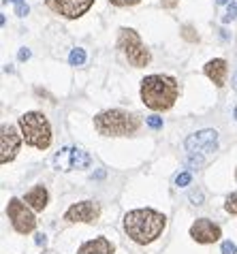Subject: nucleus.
Here are the masks:
<instances>
[{
    "instance_id": "f257e3e1",
    "label": "nucleus",
    "mask_w": 237,
    "mask_h": 254,
    "mask_svg": "<svg viewBox=\"0 0 237 254\" xmlns=\"http://www.w3.org/2000/svg\"><path fill=\"white\" fill-rule=\"evenodd\" d=\"M167 227V218L156 209H132L124 216V231L135 244H150Z\"/></svg>"
},
{
    "instance_id": "7ed1b4c3",
    "label": "nucleus",
    "mask_w": 237,
    "mask_h": 254,
    "mask_svg": "<svg viewBox=\"0 0 237 254\" xmlns=\"http://www.w3.org/2000/svg\"><path fill=\"white\" fill-rule=\"evenodd\" d=\"M139 118L122 109H109L94 118V128L103 137H128L139 128Z\"/></svg>"
},
{
    "instance_id": "4be33fe9",
    "label": "nucleus",
    "mask_w": 237,
    "mask_h": 254,
    "mask_svg": "<svg viewBox=\"0 0 237 254\" xmlns=\"http://www.w3.org/2000/svg\"><path fill=\"white\" fill-rule=\"evenodd\" d=\"M145 122H148V126H150V128H154V130L163 128V118H158V116H150Z\"/></svg>"
},
{
    "instance_id": "a878e982",
    "label": "nucleus",
    "mask_w": 237,
    "mask_h": 254,
    "mask_svg": "<svg viewBox=\"0 0 237 254\" xmlns=\"http://www.w3.org/2000/svg\"><path fill=\"white\" fill-rule=\"evenodd\" d=\"M109 2L116 6H132V4H139L141 0H109Z\"/></svg>"
},
{
    "instance_id": "cd10ccee",
    "label": "nucleus",
    "mask_w": 237,
    "mask_h": 254,
    "mask_svg": "<svg viewBox=\"0 0 237 254\" xmlns=\"http://www.w3.org/2000/svg\"><path fill=\"white\" fill-rule=\"evenodd\" d=\"M17 58L22 60V62H26L28 58H30V49H26V47H22L19 49V54H17Z\"/></svg>"
},
{
    "instance_id": "6ab92c4d",
    "label": "nucleus",
    "mask_w": 237,
    "mask_h": 254,
    "mask_svg": "<svg viewBox=\"0 0 237 254\" xmlns=\"http://www.w3.org/2000/svg\"><path fill=\"white\" fill-rule=\"evenodd\" d=\"M182 37H184L186 41H190V43H197V41H199V34L194 32L192 26H184V28H182Z\"/></svg>"
},
{
    "instance_id": "473e14b6",
    "label": "nucleus",
    "mask_w": 237,
    "mask_h": 254,
    "mask_svg": "<svg viewBox=\"0 0 237 254\" xmlns=\"http://www.w3.org/2000/svg\"><path fill=\"white\" fill-rule=\"evenodd\" d=\"M4 2H6V0H4ZM11 2H15V4H19V2H24V0H11Z\"/></svg>"
},
{
    "instance_id": "a211bd4d",
    "label": "nucleus",
    "mask_w": 237,
    "mask_h": 254,
    "mask_svg": "<svg viewBox=\"0 0 237 254\" xmlns=\"http://www.w3.org/2000/svg\"><path fill=\"white\" fill-rule=\"evenodd\" d=\"M225 209L229 211V214H235V216H237V192H233V194H229V196H227Z\"/></svg>"
},
{
    "instance_id": "393cba45",
    "label": "nucleus",
    "mask_w": 237,
    "mask_h": 254,
    "mask_svg": "<svg viewBox=\"0 0 237 254\" xmlns=\"http://www.w3.org/2000/svg\"><path fill=\"white\" fill-rule=\"evenodd\" d=\"M190 201L194 203V205H203V192H201V190H194V192H190Z\"/></svg>"
},
{
    "instance_id": "2eb2a0df",
    "label": "nucleus",
    "mask_w": 237,
    "mask_h": 254,
    "mask_svg": "<svg viewBox=\"0 0 237 254\" xmlns=\"http://www.w3.org/2000/svg\"><path fill=\"white\" fill-rule=\"evenodd\" d=\"M47 199H50V194H47L45 186H34L32 190H28L26 192V203L34 211H43L45 205H47Z\"/></svg>"
},
{
    "instance_id": "20e7f679",
    "label": "nucleus",
    "mask_w": 237,
    "mask_h": 254,
    "mask_svg": "<svg viewBox=\"0 0 237 254\" xmlns=\"http://www.w3.org/2000/svg\"><path fill=\"white\" fill-rule=\"evenodd\" d=\"M19 130L26 141V145L37 147V150H47L52 145V126L50 120L39 111H28L19 118Z\"/></svg>"
},
{
    "instance_id": "b1692460",
    "label": "nucleus",
    "mask_w": 237,
    "mask_h": 254,
    "mask_svg": "<svg viewBox=\"0 0 237 254\" xmlns=\"http://www.w3.org/2000/svg\"><path fill=\"white\" fill-rule=\"evenodd\" d=\"M28 13H30V6H28L26 2H19V4L15 6V15H19V17H26Z\"/></svg>"
},
{
    "instance_id": "39448f33",
    "label": "nucleus",
    "mask_w": 237,
    "mask_h": 254,
    "mask_svg": "<svg viewBox=\"0 0 237 254\" xmlns=\"http://www.w3.org/2000/svg\"><path fill=\"white\" fill-rule=\"evenodd\" d=\"M118 47L122 49V54L126 56V60L130 62L135 68L148 66L150 64V52L145 49V45L141 43L139 34L132 30V28H120V37H118Z\"/></svg>"
},
{
    "instance_id": "c85d7f7f",
    "label": "nucleus",
    "mask_w": 237,
    "mask_h": 254,
    "mask_svg": "<svg viewBox=\"0 0 237 254\" xmlns=\"http://www.w3.org/2000/svg\"><path fill=\"white\" fill-rule=\"evenodd\" d=\"M34 244H37V246H45L47 244V235H43V233H37V237H34Z\"/></svg>"
},
{
    "instance_id": "f704fd0d",
    "label": "nucleus",
    "mask_w": 237,
    "mask_h": 254,
    "mask_svg": "<svg viewBox=\"0 0 237 254\" xmlns=\"http://www.w3.org/2000/svg\"><path fill=\"white\" fill-rule=\"evenodd\" d=\"M235 180H237V169H235Z\"/></svg>"
},
{
    "instance_id": "f8f14e48",
    "label": "nucleus",
    "mask_w": 237,
    "mask_h": 254,
    "mask_svg": "<svg viewBox=\"0 0 237 254\" xmlns=\"http://www.w3.org/2000/svg\"><path fill=\"white\" fill-rule=\"evenodd\" d=\"M190 237L199 244H214L220 239V227L207 218H199L190 227Z\"/></svg>"
},
{
    "instance_id": "5701e85b",
    "label": "nucleus",
    "mask_w": 237,
    "mask_h": 254,
    "mask_svg": "<svg viewBox=\"0 0 237 254\" xmlns=\"http://www.w3.org/2000/svg\"><path fill=\"white\" fill-rule=\"evenodd\" d=\"M222 254H237V246L233 242H222Z\"/></svg>"
},
{
    "instance_id": "1a4fd4ad",
    "label": "nucleus",
    "mask_w": 237,
    "mask_h": 254,
    "mask_svg": "<svg viewBox=\"0 0 237 254\" xmlns=\"http://www.w3.org/2000/svg\"><path fill=\"white\" fill-rule=\"evenodd\" d=\"M186 150L188 154H210L218 150V132L214 128L199 130L186 139Z\"/></svg>"
},
{
    "instance_id": "f03ea898",
    "label": "nucleus",
    "mask_w": 237,
    "mask_h": 254,
    "mask_svg": "<svg viewBox=\"0 0 237 254\" xmlns=\"http://www.w3.org/2000/svg\"><path fill=\"white\" fill-rule=\"evenodd\" d=\"M141 101L154 111L171 109L178 101V81L169 75H148L141 81Z\"/></svg>"
},
{
    "instance_id": "aec40b11",
    "label": "nucleus",
    "mask_w": 237,
    "mask_h": 254,
    "mask_svg": "<svg viewBox=\"0 0 237 254\" xmlns=\"http://www.w3.org/2000/svg\"><path fill=\"white\" fill-rule=\"evenodd\" d=\"M235 19H237V2H231L227 9V15L222 17V22L229 24V22H235Z\"/></svg>"
},
{
    "instance_id": "dca6fc26",
    "label": "nucleus",
    "mask_w": 237,
    "mask_h": 254,
    "mask_svg": "<svg viewBox=\"0 0 237 254\" xmlns=\"http://www.w3.org/2000/svg\"><path fill=\"white\" fill-rule=\"evenodd\" d=\"M68 62H71V66H81L83 62H86V52H83L81 47L73 49L71 56H68Z\"/></svg>"
},
{
    "instance_id": "0eeeda50",
    "label": "nucleus",
    "mask_w": 237,
    "mask_h": 254,
    "mask_svg": "<svg viewBox=\"0 0 237 254\" xmlns=\"http://www.w3.org/2000/svg\"><path fill=\"white\" fill-rule=\"evenodd\" d=\"M6 216H9L13 229H15L19 235L32 233L34 227H37V218H34V214L19 199H11L9 201V205H6Z\"/></svg>"
},
{
    "instance_id": "c9c22d12",
    "label": "nucleus",
    "mask_w": 237,
    "mask_h": 254,
    "mask_svg": "<svg viewBox=\"0 0 237 254\" xmlns=\"http://www.w3.org/2000/svg\"><path fill=\"white\" fill-rule=\"evenodd\" d=\"M2 2H4V0H2Z\"/></svg>"
},
{
    "instance_id": "c756f323",
    "label": "nucleus",
    "mask_w": 237,
    "mask_h": 254,
    "mask_svg": "<svg viewBox=\"0 0 237 254\" xmlns=\"http://www.w3.org/2000/svg\"><path fill=\"white\" fill-rule=\"evenodd\" d=\"M4 73H13V66L11 64H4Z\"/></svg>"
},
{
    "instance_id": "6e6552de",
    "label": "nucleus",
    "mask_w": 237,
    "mask_h": 254,
    "mask_svg": "<svg viewBox=\"0 0 237 254\" xmlns=\"http://www.w3.org/2000/svg\"><path fill=\"white\" fill-rule=\"evenodd\" d=\"M45 4L50 11L58 13L62 17L77 19L94 4V0H45Z\"/></svg>"
},
{
    "instance_id": "72a5a7b5",
    "label": "nucleus",
    "mask_w": 237,
    "mask_h": 254,
    "mask_svg": "<svg viewBox=\"0 0 237 254\" xmlns=\"http://www.w3.org/2000/svg\"><path fill=\"white\" fill-rule=\"evenodd\" d=\"M233 114H235V120H237V107H235V111H233Z\"/></svg>"
},
{
    "instance_id": "9b49d317",
    "label": "nucleus",
    "mask_w": 237,
    "mask_h": 254,
    "mask_svg": "<svg viewBox=\"0 0 237 254\" xmlns=\"http://www.w3.org/2000/svg\"><path fill=\"white\" fill-rule=\"evenodd\" d=\"M101 216V205L96 201H81V203H75L66 209L64 214V220L66 222H88L92 224L99 220Z\"/></svg>"
},
{
    "instance_id": "412c9836",
    "label": "nucleus",
    "mask_w": 237,
    "mask_h": 254,
    "mask_svg": "<svg viewBox=\"0 0 237 254\" xmlns=\"http://www.w3.org/2000/svg\"><path fill=\"white\" fill-rule=\"evenodd\" d=\"M192 182V175H190V171H184V173H179L178 178H176V186H179V188H184V186H188Z\"/></svg>"
},
{
    "instance_id": "f3484780",
    "label": "nucleus",
    "mask_w": 237,
    "mask_h": 254,
    "mask_svg": "<svg viewBox=\"0 0 237 254\" xmlns=\"http://www.w3.org/2000/svg\"><path fill=\"white\" fill-rule=\"evenodd\" d=\"M201 165H203V156L201 154H188V158H186L188 169H199Z\"/></svg>"
},
{
    "instance_id": "bb28decb",
    "label": "nucleus",
    "mask_w": 237,
    "mask_h": 254,
    "mask_svg": "<svg viewBox=\"0 0 237 254\" xmlns=\"http://www.w3.org/2000/svg\"><path fill=\"white\" fill-rule=\"evenodd\" d=\"M160 4H163V9H176L179 0H160Z\"/></svg>"
},
{
    "instance_id": "423d86ee",
    "label": "nucleus",
    "mask_w": 237,
    "mask_h": 254,
    "mask_svg": "<svg viewBox=\"0 0 237 254\" xmlns=\"http://www.w3.org/2000/svg\"><path fill=\"white\" fill-rule=\"evenodd\" d=\"M92 158L81 147H60L54 156V169L58 171H73V169H88Z\"/></svg>"
},
{
    "instance_id": "ddd939ff",
    "label": "nucleus",
    "mask_w": 237,
    "mask_h": 254,
    "mask_svg": "<svg viewBox=\"0 0 237 254\" xmlns=\"http://www.w3.org/2000/svg\"><path fill=\"white\" fill-rule=\"evenodd\" d=\"M203 70H205V75L214 81V86H216V88H222V86H225L229 66H227V62L222 60V58H214V60H210V62L205 64Z\"/></svg>"
},
{
    "instance_id": "4468645a",
    "label": "nucleus",
    "mask_w": 237,
    "mask_h": 254,
    "mask_svg": "<svg viewBox=\"0 0 237 254\" xmlns=\"http://www.w3.org/2000/svg\"><path fill=\"white\" fill-rule=\"evenodd\" d=\"M77 254H114V246L107 237H96L90 239L77 250Z\"/></svg>"
},
{
    "instance_id": "2f4dec72",
    "label": "nucleus",
    "mask_w": 237,
    "mask_h": 254,
    "mask_svg": "<svg viewBox=\"0 0 237 254\" xmlns=\"http://www.w3.org/2000/svg\"><path fill=\"white\" fill-rule=\"evenodd\" d=\"M216 4H231L229 0H216Z\"/></svg>"
},
{
    "instance_id": "9d476101",
    "label": "nucleus",
    "mask_w": 237,
    "mask_h": 254,
    "mask_svg": "<svg viewBox=\"0 0 237 254\" xmlns=\"http://www.w3.org/2000/svg\"><path fill=\"white\" fill-rule=\"evenodd\" d=\"M22 139L24 137H19V132L15 130V126L2 124V128H0V162H2V165L11 162L13 158L17 156Z\"/></svg>"
},
{
    "instance_id": "7c9ffc66",
    "label": "nucleus",
    "mask_w": 237,
    "mask_h": 254,
    "mask_svg": "<svg viewBox=\"0 0 237 254\" xmlns=\"http://www.w3.org/2000/svg\"><path fill=\"white\" fill-rule=\"evenodd\" d=\"M231 83H233V90H237V73L233 75V81H231Z\"/></svg>"
}]
</instances>
